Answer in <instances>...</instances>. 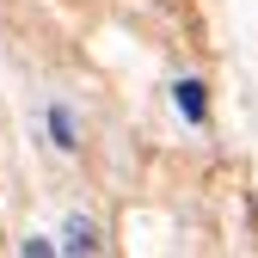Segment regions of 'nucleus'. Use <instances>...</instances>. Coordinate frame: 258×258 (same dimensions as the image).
Returning a JSON list of instances; mask_svg holds the SVG:
<instances>
[{
    "label": "nucleus",
    "mask_w": 258,
    "mask_h": 258,
    "mask_svg": "<svg viewBox=\"0 0 258 258\" xmlns=\"http://www.w3.org/2000/svg\"><path fill=\"white\" fill-rule=\"evenodd\" d=\"M172 92H178V111H184L190 123H203V117H209V105H203V80H178Z\"/></svg>",
    "instance_id": "obj_1"
},
{
    "label": "nucleus",
    "mask_w": 258,
    "mask_h": 258,
    "mask_svg": "<svg viewBox=\"0 0 258 258\" xmlns=\"http://www.w3.org/2000/svg\"><path fill=\"white\" fill-rule=\"evenodd\" d=\"M61 246H68V252H99V228H92V221H68V240H61Z\"/></svg>",
    "instance_id": "obj_2"
},
{
    "label": "nucleus",
    "mask_w": 258,
    "mask_h": 258,
    "mask_svg": "<svg viewBox=\"0 0 258 258\" xmlns=\"http://www.w3.org/2000/svg\"><path fill=\"white\" fill-rule=\"evenodd\" d=\"M49 136H55V148H80V142H74V123H68V111H49Z\"/></svg>",
    "instance_id": "obj_3"
}]
</instances>
